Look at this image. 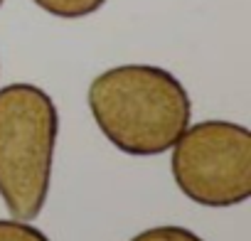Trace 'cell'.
Returning <instances> with one entry per match:
<instances>
[{
    "instance_id": "1",
    "label": "cell",
    "mask_w": 251,
    "mask_h": 241,
    "mask_svg": "<svg viewBox=\"0 0 251 241\" xmlns=\"http://www.w3.org/2000/svg\"><path fill=\"white\" fill-rule=\"evenodd\" d=\"M94 123L121 153H168L192 120V98L175 74L153 64H121L101 72L86 94Z\"/></svg>"
},
{
    "instance_id": "5",
    "label": "cell",
    "mask_w": 251,
    "mask_h": 241,
    "mask_svg": "<svg viewBox=\"0 0 251 241\" xmlns=\"http://www.w3.org/2000/svg\"><path fill=\"white\" fill-rule=\"evenodd\" d=\"M0 241H50V236L23 219H0Z\"/></svg>"
},
{
    "instance_id": "7",
    "label": "cell",
    "mask_w": 251,
    "mask_h": 241,
    "mask_svg": "<svg viewBox=\"0 0 251 241\" xmlns=\"http://www.w3.org/2000/svg\"><path fill=\"white\" fill-rule=\"evenodd\" d=\"M3 3H5V0H0V8H3Z\"/></svg>"
},
{
    "instance_id": "3",
    "label": "cell",
    "mask_w": 251,
    "mask_h": 241,
    "mask_svg": "<svg viewBox=\"0 0 251 241\" xmlns=\"http://www.w3.org/2000/svg\"><path fill=\"white\" fill-rule=\"evenodd\" d=\"M180 192L202 207H236L251 197V133L231 120L187 126L170 148Z\"/></svg>"
},
{
    "instance_id": "4",
    "label": "cell",
    "mask_w": 251,
    "mask_h": 241,
    "mask_svg": "<svg viewBox=\"0 0 251 241\" xmlns=\"http://www.w3.org/2000/svg\"><path fill=\"white\" fill-rule=\"evenodd\" d=\"M32 3L59 20H81L99 13L106 0H32Z\"/></svg>"
},
{
    "instance_id": "2",
    "label": "cell",
    "mask_w": 251,
    "mask_h": 241,
    "mask_svg": "<svg viewBox=\"0 0 251 241\" xmlns=\"http://www.w3.org/2000/svg\"><path fill=\"white\" fill-rule=\"evenodd\" d=\"M59 113L52 96L27 81L0 89V197L15 219L32 221L45 209Z\"/></svg>"
},
{
    "instance_id": "6",
    "label": "cell",
    "mask_w": 251,
    "mask_h": 241,
    "mask_svg": "<svg viewBox=\"0 0 251 241\" xmlns=\"http://www.w3.org/2000/svg\"><path fill=\"white\" fill-rule=\"evenodd\" d=\"M128 241H204L202 236H197L195 231L185 229V226H153L146 229L136 236H131Z\"/></svg>"
}]
</instances>
